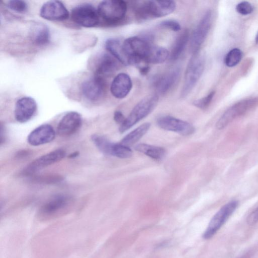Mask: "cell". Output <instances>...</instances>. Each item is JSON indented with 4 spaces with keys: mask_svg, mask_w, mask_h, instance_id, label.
I'll return each mask as SVG.
<instances>
[{
    "mask_svg": "<svg viewBox=\"0 0 258 258\" xmlns=\"http://www.w3.org/2000/svg\"><path fill=\"white\" fill-rule=\"evenodd\" d=\"M175 9L176 3L173 1L153 0L139 2L134 8L137 19L141 21L165 16Z\"/></svg>",
    "mask_w": 258,
    "mask_h": 258,
    "instance_id": "1",
    "label": "cell"
},
{
    "mask_svg": "<svg viewBox=\"0 0 258 258\" xmlns=\"http://www.w3.org/2000/svg\"><path fill=\"white\" fill-rule=\"evenodd\" d=\"M159 97L157 94L148 95L139 102L131 111L119 131L123 133L149 115L155 108Z\"/></svg>",
    "mask_w": 258,
    "mask_h": 258,
    "instance_id": "2",
    "label": "cell"
},
{
    "mask_svg": "<svg viewBox=\"0 0 258 258\" xmlns=\"http://www.w3.org/2000/svg\"><path fill=\"white\" fill-rule=\"evenodd\" d=\"M205 63L204 56L199 51L193 53L185 72L181 97L186 96L194 89L203 74Z\"/></svg>",
    "mask_w": 258,
    "mask_h": 258,
    "instance_id": "3",
    "label": "cell"
},
{
    "mask_svg": "<svg viewBox=\"0 0 258 258\" xmlns=\"http://www.w3.org/2000/svg\"><path fill=\"white\" fill-rule=\"evenodd\" d=\"M152 46L147 40L137 36L130 37L123 41V48L131 64L138 66L142 62L146 63Z\"/></svg>",
    "mask_w": 258,
    "mask_h": 258,
    "instance_id": "4",
    "label": "cell"
},
{
    "mask_svg": "<svg viewBox=\"0 0 258 258\" xmlns=\"http://www.w3.org/2000/svg\"><path fill=\"white\" fill-rule=\"evenodd\" d=\"M97 11L100 19L106 24L119 23L124 18L127 11L126 3L121 0H106L101 2Z\"/></svg>",
    "mask_w": 258,
    "mask_h": 258,
    "instance_id": "5",
    "label": "cell"
},
{
    "mask_svg": "<svg viewBox=\"0 0 258 258\" xmlns=\"http://www.w3.org/2000/svg\"><path fill=\"white\" fill-rule=\"evenodd\" d=\"M258 105V97L241 100L227 109L216 123V128L222 130L236 118Z\"/></svg>",
    "mask_w": 258,
    "mask_h": 258,
    "instance_id": "6",
    "label": "cell"
},
{
    "mask_svg": "<svg viewBox=\"0 0 258 258\" xmlns=\"http://www.w3.org/2000/svg\"><path fill=\"white\" fill-rule=\"evenodd\" d=\"M71 15L75 23L86 28L95 27L100 20L97 9L90 4H81L75 7L72 9Z\"/></svg>",
    "mask_w": 258,
    "mask_h": 258,
    "instance_id": "7",
    "label": "cell"
},
{
    "mask_svg": "<svg viewBox=\"0 0 258 258\" xmlns=\"http://www.w3.org/2000/svg\"><path fill=\"white\" fill-rule=\"evenodd\" d=\"M237 206V201H232L221 207L210 221L203 234V238L208 239L213 237L234 212Z\"/></svg>",
    "mask_w": 258,
    "mask_h": 258,
    "instance_id": "8",
    "label": "cell"
},
{
    "mask_svg": "<svg viewBox=\"0 0 258 258\" xmlns=\"http://www.w3.org/2000/svg\"><path fill=\"white\" fill-rule=\"evenodd\" d=\"M106 84L103 78L96 75L85 80L81 85L83 96L87 100L95 102L104 96Z\"/></svg>",
    "mask_w": 258,
    "mask_h": 258,
    "instance_id": "9",
    "label": "cell"
},
{
    "mask_svg": "<svg viewBox=\"0 0 258 258\" xmlns=\"http://www.w3.org/2000/svg\"><path fill=\"white\" fill-rule=\"evenodd\" d=\"M212 13L211 10L207 11L194 30L190 37V49L192 53L199 49L208 34L212 23Z\"/></svg>",
    "mask_w": 258,
    "mask_h": 258,
    "instance_id": "10",
    "label": "cell"
},
{
    "mask_svg": "<svg viewBox=\"0 0 258 258\" xmlns=\"http://www.w3.org/2000/svg\"><path fill=\"white\" fill-rule=\"evenodd\" d=\"M157 123L160 127L164 130L176 132L183 136L192 134L195 130L191 123L168 115L159 117Z\"/></svg>",
    "mask_w": 258,
    "mask_h": 258,
    "instance_id": "11",
    "label": "cell"
},
{
    "mask_svg": "<svg viewBox=\"0 0 258 258\" xmlns=\"http://www.w3.org/2000/svg\"><path fill=\"white\" fill-rule=\"evenodd\" d=\"M40 16L47 20L60 21L68 19L69 13L61 2L49 1L41 6Z\"/></svg>",
    "mask_w": 258,
    "mask_h": 258,
    "instance_id": "12",
    "label": "cell"
},
{
    "mask_svg": "<svg viewBox=\"0 0 258 258\" xmlns=\"http://www.w3.org/2000/svg\"><path fill=\"white\" fill-rule=\"evenodd\" d=\"M117 60L112 55L103 53L94 58L93 70L95 75L103 78L112 75L118 69Z\"/></svg>",
    "mask_w": 258,
    "mask_h": 258,
    "instance_id": "13",
    "label": "cell"
},
{
    "mask_svg": "<svg viewBox=\"0 0 258 258\" xmlns=\"http://www.w3.org/2000/svg\"><path fill=\"white\" fill-rule=\"evenodd\" d=\"M66 155L62 149H57L45 154L30 163L24 169L25 174H31L61 160Z\"/></svg>",
    "mask_w": 258,
    "mask_h": 258,
    "instance_id": "14",
    "label": "cell"
},
{
    "mask_svg": "<svg viewBox=\"0 0 258 258\" xmlns=\"http://www.w3.org/2000/svg\"><path fill=\"white\" fill-rule=\"evenodd\" d=\"M37 103L30 97H23L18 99L15 108V117L19 122L24 123L29 120L35 114Z\"/></svg>",
    "mask_w": 258,
    "mask_h": 258,
    "instance_id": "15",
    "label": "cell"
},
{
    "mask_svg": "<svg viewBox=\"0 0 258 258\" xmlns=\"http://www.w3.org/2000/svg\"><path fill=\"white\" fill-rule=\"evenodd\" d=\"M82 122V117L79 113L69 112L59 121L57 128V134L62 137L72 135L79 130Z\"/></svg>",
    "mask_w": 258,
    "mask_h": 258,
    "instance_id": "16",
    "label": "cell"
},
{
    "mask_svg": "<svg viewBox=\"0 0 258 258\" xmlns=\"http://www.w3.org/2000/svg\"><path fill=\"white\" fill-rule=\"evenodd\" d=\"M55 135V133L52 126L43 124L30 133L28 137V142L34 146L43 145L52 141Z\"/></svg>",
    "mask_w": 258,
    "mask_h": 258,
    "instance_id": "17",
    "label": "cell"
},
{
    "mask_svg": "<svg viewBox=\"0 0 258 258\" xmlns=\"http://www.w3.org/2000/svg\"><path fill=\"white\" fill-rule=\"evenodd\" d=\"M132 86L130 77L125 73H119L113 79L110 86V91L114 97L122 99L128 94Z\"/></svg>",
    "mask_w": 258,
    "mask_h": 258,
    "instance_id": "18",
    "label": "cell"
},
{
    "mask_svg": "<svg viewBox=\"0 0 258 258\" xmlns=\"http://www.w3.org/2000/svg\"><path fill=\"white\" fill-rule=\"evenodd\" d=\"M180 74V70L176 68L157 77L154 80V85L158 93H167L175 85Z\"/></svg>",
    "mask_w": 258,
    "mask_h": 258,
    "instance_id": "19",
    "label": "cell"
},
{
    "mask_svg": "<svg viewBox=\"0 0 258 258\" xmlns=\"http://www.w3.org/2000/svg\"><path fill=\"white\" fill-rule=\"evenodd\" d=\"M105 47L111 55L122 64H131L130 59L124 51L123 42L117 38H109L106 41Z\"/></svg>",
    "mask_w": 258,
    "mask_h": 258,
    "instance_id": "20",
    "label": "cell"
},
{
    "mask_svg": "<svg viewBox=\"0 0 258 258\" xmlns=\"http://www.w3.org/2000/svg\"><path fill=\"white\" fill-rule=\"evenodd\" d=\"M31 37L36 45L42 46L48 44L50 35L48 28L44 24L36 23L32 26Z\"/></svg>",
    "mask_w": 258,
    "mask_h": 258,
    "instance_id": "21",
    "label": "cell"
},
{
    "mask_svg": "<svg viewBox=\"0 0 258 258\" xmlns=\"http://www.w3.org/2000/svg\"><path fill=\"white\" fill-rule=\"evenodd\" d=\"M189 39L188 31L184 30L177 37L172 47L170 58L172 60L177 59L182 54Z\"/></svg>",
    "mask_w": 258,
    "mask_h": 258,
    "instance_id": "22",
    "label": "cell"
},
{
    "mask_svg": "<svg viewBox=\"0 0 258 258\" xmlns=\"http://www.w3.org/2000/svg\"><path fill=\"white\" fill-rule=\"evenodd\" d=\"M150 125L149 122L141 124L126 135L120 143L128 147L135 144L148 132Z\"/></svg>",
    "mask_w": 258,
    "mask_h": 258,
    "instance_id": "23",
    "label": "cell"
},
{
    "mask_svg": "<svg viewBox=\"0 0 258 258\" xmlns=\"http://www.w3.org/2000/svg\"><path fill=\"white\" fill-rule=\"evenodd\" d=\"M135 149L156 160L161 159L165 154V150L163 148L144 143L137 145Z\"/></svg>",
    "mask_w": 258,
    "mask_h": 258,
    "instance_id": "24",
    "label": "cell"
},
{
    "mask_svg": "<svg viewBox=\"0 0 258 258\" xmlns=\"http://www.w3.org/2000/svg\"><path fill=\"white\" fill-rule=\"evenodd\" d=\"M169 56L170 52L165 48L152 45L146 63H161L164 62Z\"/></svg>",
    "mask_w": 258,
    "mask_h": 258,
    "instance_id": "25",
    "label": "cell"
},
{
    "mask_svg": "<svg viewBox=\"0 0 258 258\" xmlns=\"http://www.w3.org/2000/svg\"><path fill=\"white\" fill-rule=\"evenodd\" d=\"M68 202L69 199L66 196H57L44 205L43 211L46 214L53 213L65 207Z\"/></svg>",
    "mask_w": 258,
    "mask_h": 258,
    "instance_id": "26",
    "label": "cell"
},
{
    "mask_svg": "<svg viewBox=\"0 0 258 258\" xmlns=\"http://www.w3.org/2000/svg\"><path fill=\"white\" fill-rule=\"evenodd\" d=\"M92 140L101 152L105 154L111 155L114 143L105 137L98 135H93Z\"/></svg>",
    "mask_w": 258,
    "mask_h": 258,
    "instance_id": "27",
    "label": "cell"
},
{
    "mask_svg": "<svg viewBox=\"0 0 258 258\" xmlns=\"http://www.w3.org/2000/svg\"><path fill=\"white\" fill-rule=\"evenodd\" d=\"M242 57V51L239 48H233L225 55L224 58L225 64L227 67H233L240 61Z\"/></svg>",
    "mask_w": 258,
    "mask_h": 258,
    "instance_id": "28",
    "label": "cell"
},
{
    "mask_svg": "<svg viewBox=\"0 0 258 258\" xmlns=\"http://www.w3.org/2000/svg\"><path fill=\"white\" fill-rule=\"evenodd\" d=\"M133 151L131 149L124 145L119 143H114L111 155L120 158H128L132 156Z\"/></svg>",
    "mask_w": 258,
    "mask_h": 258,
    "instance_id": "29",
    "label": "cell"
},
{
    "mask_svg": "<svg viewBox=\"0 0 258 258\" xmlns=\"http://www.w3.org/2000/svg\"><path fill=\"white\" fill-rule=\"evenodd\" d=\"M7 6L10 9L20 13L25 12L27 9V3L22 0L9 1L7 2Z\"/></svg>",
    "mask_w": 258,
    "mask_h": 258,
    "instance_id": "30",
    "label": "cell"
},
{
    "mask_svg": "<svg viewBox=\"0 0 258 258\" xmlns=\"http://www.w3.org/2000/svg\"><path fill=\"white\" fill-rule=\"evenodd\" d=\"M215 94L214 91H212L203 98L195 100L193 104L196 107L201 109L206 108L211 102Z\"/></svg>",
    "mask_w": 258,
    "mask_h": 258,
    "instance_id": "31",
    "label": "cell"
},
{
    "mask_svg": "<svg viewBox=\"0 0 258 258\" xmlns=\"http://www.w3.org/2000/svg\"><path fill=\"white\" fill-rule=\"evenodd\" d=\"M253 9L251 4L245 1L238 3L236 7L237 12L243 15L250 14L253 11Z\"/></svg>",
    "mask_w": 258,
    "mask_h": 258,
    "instance_id": "32",
    "label": "cell"
},
{
    "mask_svg": "<svg viewBox=\"0 0 258 258\" xmlns=\"http://www.w3.org/2000/svg\"><path fill=\"white\" fill-rule=\"evenodd\" d=\"M160 25L167 29L176 32L180 30L181 26L176 21L173 20H166L162 21Z\"/></svg>",
    "mask_w": 258,
    "mask_h": 258,
    "instance_id": "33",
    "label": "cell"
},
{
    "mask_svg": "<svg viewBox=\"0 0 258 258\" xmlns=\"http://www.w3.org/2000/svg\"><path fill=\"white\" fill-rule=\"evenodd\" d=\"M113 118L115 121L121 125L125 121L126 118L120 111H116L114 113Z\"/></svg>",
    "mask_w": 258,
    "mask_h": 258,
    "instance_id": "34",
    "label": "cell"
},
{
    "mask_svg": "<svg viewBox=\"0 0 258 258\" xmlns=\"http://www.w3.org/2000/svg\"><path fill=\"white\" fill-rule=\"evenodd\" d=\"M248 218L251 223H255L258 221V208L249 215Z\"/></svg>",
    "mask_w": 258,
    "mask_h": 258,
    "instance_id": "35",
    "label": "cell"
},
{
    "mask_svg": "<svg viewBox=\"0 0 258 258\" xmlns=\"http://www.w3.org/2000/svg\"><path fill=\"white\" fill-rule=\"evenodd\" d=\"M140 73L143 75L147 74L150 70V68L148 66H141L139 67Z\"/></svg>",
    "mask_w": 258,
    "mask_h": 258,
    "instance_id": "36",
    "label": "cell"
},
{
    "mask_svg": "<svg viewBox=\"0 0 258 258\" xmlns=\"http://www.w3.org/2000/svg\"><path fill=\"white\" fill-rule=\"evenodd\" d=\"M78 155H79V152H75L73 153V154H71L69 157L70 158H74V157H77Z\"/></svg>",
    "mask_w": 258,
    "mask_h": 258,
    "instance_id": "37",
    "label": "cell"
},
{
    "mask_svg": "<svg viewBox=\"0 0 258 258\" xmlns=\"http://www.w3.org/2000/svg\"><path fill=\"white\" fill-rule=\"evenodd\" d=\"M255 40L256 43L258 44V32L257 33L256 35Z\"/></svg>",
    "mask_w": 258,
    "mask_h": 258,
    "instance_id": "38",
    "label": "cell"
}]
</instances>
